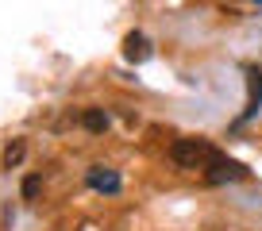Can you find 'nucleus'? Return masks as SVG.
I'll return each instance as SVG.
<instances>
[{"instance_id": "1", "label": "nucleus", "mask_w": 262, "mask_h": 231, "mask_svg": "<svg viewBox=\"0 0 262 231\" xmlns=\"http://www.w3.org/2000/svg\"><path fill=\"white\" fill-rule=\"evenodd\" d=\"M170 158H173V166H181V170H208V166L220 158V150H216L208 139H178L170 147Z\"/></svg>"}, {"instance_id": "2", "label": "nucleus", "mask_w": 262, "mask_h": 231, "mask_svg": "<svg viewBox=\"0 0 262 231\" xmlns=\"http://www.w3.org/2000/svg\"><path fill=\"white\" fill-rule=\"evenodd\" d=\"M205 173H208V181H212V185H224V181H243V177H247V166L235 162V158H224L220 154Z\"/></svg>"}, {"instance_id": "3", "label": "nucleus", "mask_w": 262, "mask_h": 231, "mask_svg": "<svg viewBox=\"0 0 262 231\" xmlns=\"http://www.w3.org/2000/svg\"><path fill=\"white\" fill-rule=\"evenodd\" d=\"M247 112L239 115V124H247V120H254L258 115V108H262V70L258 66H247Z\"/></svg>"}, {"instance_id": "4", "label": "nucleus", "mask_w": 262, "mask_h": 231, "mask_svg": "<svg viewBox=\"0 0 262 231\" xmlns=\"http://www.w3.org/2000/svg\"><path fill=\"white\" fill-rule=\"evenodd\" d=\"M85 181H89V189H97V193H120V173L108 170V166H93Z\"/></svg>"}, {"instance_id": "5", "label": "nucleus", "mask_w": 262, "mask_h": 231, "mask_svg": "<svg viewBox=\"0 0 262 231\" xmlns=\"http://www.w3.org/2000/svg\"><path fill=\"white\" fill-rule=\"evenodd\" d=\"M123 58H127V62H135V66H139V62H147L150 58V39L143 31H131L127 39H123Z\"/></svg>"}, {"instance_id": "6", "label": "nucleus", "mask_w": 262, "mask_h": 231, "mask_svg": "<svg viewBox=\"0 0 262 231\" xmlns=\"http://www.w3.org/2000/svg\"><path fill=\"white\" fill-rule=\"evenodd\" d=\"M81 124L89 127L93 135H100V131H108V112H100V108H89V112L81 115Z\"/></svg>"}, {"instance_id": "7", "label": "nucleus", "mask_w": 262, "mask_h": 231, "mask_svg": "<svg viewBox=\"0 0 262 231\" xmlns=\"http://www.w3.org/2000/svg\"><path fill=\"white\" fill-rule=\"evenodd\" d=\"M24 154H27V147H24V139H16V143H8L4 147V170H16L19 162H24Z\"/></svg>"}, {"instance_id": "8", "label": "nucleus", "mask_w": 262, "mask_h": 231, "mask_svg": "<svg viewBox=\"0 0 262 231\" xmlns=\"http://www.w3.org/2000/svg\"><path fill=\"white\" fill-rule=\"evenodd\" d=\"M35 193H39V177H35V173H31V177H27V181H24V197L31 200Z\"/></svg>"}, {"instance_id": "9", "label": "nucleus", "mask_w": 262, "mask_h": 231, "mask_svg": "<svg viewBox=\"0 0 262 231\" xmlns=\"http://www.w3.org/2000/svg\"><path fill=\"white\" fill-rule=\"evenodd\" d=\"M258 4H262V0H258Z\"/></svg>"}]
</instances>
